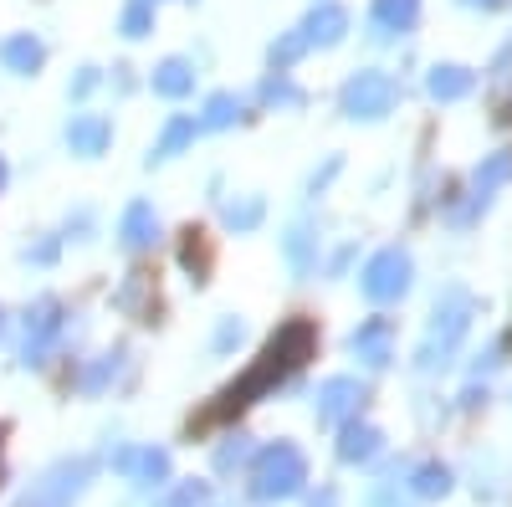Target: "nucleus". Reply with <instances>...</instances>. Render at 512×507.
Wrapping results in <instances>:
<instances>
[{
  "label": "nucleus",
  "instance_id": "nucleus-21",
  "mask_svg": "<svg viewBox=\"0 0 512 507\" xmlns=\"http://www.w3.org/2000/svg\"><path fill=\"white\" fill-rule=\"evenodd\" d=\"M241 118V98L236 93H216L205 103V118H200V129H231V123Z\"/></svg>",
  "mask_w": 512,
  "mask_h": 507
},
{
  "label": "nucleus",
  "instance_id": "nucleus-27",
  "mask_svg": "<svg viewBox=\"0 0 512 507\" xmlns=\"http://www.w3.org/2000/svg\"><path fill=\"white\" fill-rule=\"evenodd\" d=\"M256 221H262V200H231L226 205V226L231 231H251Z\"/></svg>",
  "mask_w": 512,
  "mask_h": 507
},
{
  "label": "nucleus",
  "instance_id": "nucleus-6",
  "mask_svg": "<svg viewBox=\"0 0 512 507\" xmlns=\"http://www.w3.org/2000/svg\"><path fill=\"white\" fill-rule=\"evenodd\" d=\"M62 333V303L57 298H41L31 313H26V338H21V364L26 369H41Z\"/></svg>",
  "mask_w": 512,
  "mask_h": 507
},
{
  "label": "nucleus",
  "instance_id": "nucleus-2",
  "mask_svg": "<svg viewBox=\"0 0 512 507\" xmlns=\"http://www.w3.org/2000/svg\"><path fill=\"white\" fill-rule=\"evenodd\" d=\"M308 482V461L292 441H277L267 451H256L251 461V497L256 502H282V497H297Z\"/></svg>",
  "mask_w": 512,
  "mask_h": 507
},
{
  "label": "nucleus",
  "instance_id": "nucleus-26",
  "mask_svg": "<svg viewBox=\"0 0 512 507\" xmlns=\"http://www.w3.org/2000/svg\"><path fill=\"white\" fill-rule=\"evenodd\" d=\"M262 103H282V108H297V103H303V93H297L292 82H287V72H277V77H267V82H262Z\"/></svg>",
  "mask_w": 512,
  "mask_h": 507
},
{
  "label": "nucleus",
  "instance_id": "nucleus-19",
  "mask_svg": "<svg viewBox=\"0 0 512 507\" xmlns=\"http://www.w3.org/2000/svg\"><path fill=\"white\" fill-rule=\"evenodd\" d=\"M420 11V0H374V26L379 31H405Z\"/></svg>",
  "mask_w": 512,
  "mask_h": 507
},
{
  "label": "nucleus",
  "instance_id": "nucleus-15",
  "mask_svg": "<svg viewBox=\"0 0 512 507\" xmlns=\"http://www.w3.org/2000/svg\"><path fill=\"white\" fill-rule=\"evenodd\" d=\"M190 88H195V67H190V62L169 57V62L154 67V93H159V98H185Z\"/></svg>",
  "mask_w": 512,
  "mask_h": 507
},
{
  "label": "nucleus",
  "instance_id": "nucleus-5",
  "mask_svg": "<svg viewBox=\"0 0 512 507\" xmlns=\"http://www.w3.org/2000/svg\"><path fill=\"white\" fill-rule=\"evenodd\" d=\"M400 103V88L390 72H354L344 82V113L349 118H384Z\"/></svg>",
  "mask_w": 512,
  "mask_h": 507
},
{
  "label": "nucleus",
  "instance_id": "nucleus-12",
  "mask_svg": "<svg viewBox=\"0 0 512 507\" xmlns=\"http://www.w3.org/2000/svg\"><path fill=\"white\" fill-rule=\"evenodd\" d=\"M349 31V11L344 6H333V0H318L313 16L303 21V36H308V47L318 41V47H333V41H344Z\"/></svg>",
  "mask_w": 512,
  "mask_h": 507
},
{
  "label": "nucleus",
  "instance_id": "nucleus-31",
  "mask_svg": "<svg viewBox=\"0 0 512 507\" xmlns=\"http://www.w3.org/2000/svg\"><path fill=\"white\" fill-rule=\"evenodd\" d=\"M93 88H98V72H93V67H82V72L72 77V98H88Z\"/></svg>",
  "mask_w": 512,
  "mask_h": 507
},
{
  "label": "nucleus",
  "instance_id": "nucleus-17",
  "mask_svg": "<svg viewBox=\"0 0 512 507\" xmlns=\"http://www.w3.org/2000/svg\"><path fill=\"white\" fill-rule=\"evenodd\" d=\"M477 88V77L466 72V67H436L431 72V98H441V103H456V98H466Z\"/></svg>",
  "mask_w": 512,
  "mask_h": 507
},
{
  "label": "nucleus",
  "instance_id": "nucleus-22",
  "mask_svg": "<svg viewBox=\"0 0 512 507\" xmlns=\"http://www.w3.org/2000/svg\"><path fill=\"white\" fill-rule=\"evenodd\" d=\"M415 497H441V492H451V472L446 467H436V461H425V467H415Z\"/></svg>",
  "mask_w": 512,
  "mask_h": 507
},
{
  "label": "nucleus",
  "instance_id": "nucleus-4",
  "mask_svg": "<svg viewBox=\"0 0 512 507\" xmlns=\"http://www.w3.org/2000/svg\"><path fill=\"white\" fill-rule=\"evenodd\" d=\"M93 482V461L88 456H72V461H57L47 477H36L21 497V507H72Z\"/></svg>",
  "mask_w": 512,
  "mask_h": 507
},
{
  "label": "nucleus",
  "instance_id": "nucleus-23",
  "mask_svg": "<svg viewBox=\"0 0 512 507\" xmlns=\"http://www.w3.org/2000/svg\"><path fill=\"white\" fill-rule=\"evenodd\" d=\"M118 31L123 36H149L154 31V6H149V0H128V11H123V21H118Z\"/></svg>",
  "mask_w": 512,
  "mask_h": 507
},
{
  "label": "nucleus",
  "instance_id": "nucleus-29",
  "mask_svg": "<svg viewBox=\"0 0 512 507\" xmlns=\"http://www.w3.org/2000/svg\"><path fill=\"white\" fill-rule=\"evenodd\" d=\"M210 502V487L205 482H195V487H180L175 497H169V507H205Z\"/></svg>",
  "mask_w": 512,
  "mask_h": 507
},
{
  "label": "nucleus",
  "instance_id": "nucleus-35",
  "mask_svg": "<svg viewBox=\"0 0 512 507\" xmlns=\"http://www.w3.org/2000/svg\"><path fill=\"white\" fill-rule=\"evenodd\" d=\"M0 185H6V164H0Z\"/></svg>",
  "mask_w": 512,
  "mask_h": 507
},
{
  "label": "nucleus",
  "instance_id": "nucleus-13",
  "mask_svg": "<svg viewBox=\"0 0 512 507\" xmlns=\"http://www.w3.org/2000/svg\"><path fill=\"white\" fill-rule=\"evenodd\" d=\"M507 175H512V154H507V149H502V154H492L487 164H477V175H472V205H466L456 221H472V210H477V205H487V200H492V190H497Z\"/></svg>",
  "mask_w": 512,
  "mask_h": 507
},
{
  "label": "nucleus",
  "instance_id": "nucleus-33",
  "mask_svg": "<svg viewBox=\"0 0 512 507\" xmlns=\"http://www.w3.org/2000/svg\"><path fill=\"white\" fill-rule=\"evenodd\" d=\"M308 507H338V497H333V487H323V492H318V497H313Z\"/></svg>",
  "mask_w": 512,
  "mask_h": 507
},
{
  "label": "nucleus",
  "instance_id": "nucleus-16",
  "mask_svg": "<svg viewBox=\"0 0 512 507\" xmlns=\"http://www.w3.org/2000/svg\"><path fill=\"white\" fill-rule=\"evenodd\" d=\"M41 41L36 36H11V41H0V62H6L11 72H21V77H31L36 67H41Z\"/></svg>",
  "mask_w": 512,
  "mask_h": 507
},
{
  "label": "nucleus",
  "instance_id": "nucleus-20",
  "mask_svg": "<svg viewBox=\"0 0 512 507\" xmlns=\"http://www.w3.org/2000/svg\"><path fill=\"white\" fill-rule=\"evenodd\" d=\"M374 451H379V431H374V426H344L338 456H344V461H369Z\"/></svg>",
  "mask_w": 512,
  "mask_h": 507
},
{
  "label": "nucleus",
  "instance_id": "nucleus-28",
  "mask_svg": "<svg viewBox=\"0 0 512 507\" xmlns=\"http://www.w3.org/2000/svg\"><path fill=\"white\" fill-rule=\"evenodd\" d=\"M118 359H123V354H103V359H98V364H93L88 374H82V379H77V385H82V390H88V395H98V390L108 385V379L118 374Z\"/></svg>",
  "mask_w": 512,
  "mask_h": 507
},
{
  "label": "nucleus",
  "instance_id": "nucleus-10",
  "mask_svg": "<svg viewBox=\"0 0 512 507\" xmlns=\"http://www.w3.org/2000/svg\"><path fill=\"white\" fill-rule=\"evenodd\" d=\"M67 144H72V154H82V159H98V154L113 144V123H108L103 113H77V118L67 123Z\"/></svg>",
  "mask_w": 512,
  "mask_h": 507
},
{
  "label": "nucleus",
  "instance_id": "nucleus-7",
  "mask_svg": "<svg viewBox=\"0 0 512 507\" xmlns=\"http://www.w3.org/2000/svg\"><path fill=\"white\" fill-rule=\"evenodd\" d=\"M405 287H410V257L400 246L379 251V257L364 267V298H374V303H395Z\"/></svg>",
  "mask_w": 512,
  "mask_h": 507
},
{
  "label": "nucleus",
  "instance_id": "nucleus-34",
  "mask_svg": "<svg viewBox=\"0 0 512 507\" xmlns=\"http://www.w3.org/2000/svg\"><path fill=\"white\" fill-rule=\"evenodd\" d=\"M466 6H487V11H492V6H497V0H466Z\"/></svg>",
  "mask_w": 512,
  "mask_h": 507
},
{
  "label": "nucleus",
  "instance_id": "nucleus-24",
  "mask_svg": "<svg viewBox=\"0 0 512 507\" xmlns=\"http://www.w3.org/2000/svg\"><path fill=\"white\" fill-rule=\"evenodd\" d=\"M287 257H292V267H297V272H313V267H318L313 236H308L303 226H292V231H287Z\"/></svg>",
  "mask_w": 512,
  "mask_h": 507
},
{
  "label": "nucleus",
  "instance_id": "nucleus-14",
  "mask_svg": "<svg viewBox=\"0 0 512 507\" xmlns=\"http://www.w3.org/2000/svg\"><path fill=\"white\" fill-rule=\"evenodd\" d=\"M354 354L364 359V364H390V318H369V323H359V333H354Z\"/></svg>",
  "mask_w": 512,
  "mask_h": 507
},
{
  "label": "nucleus",
  "instance_id": "nucleus-32",
  "mask_svg": "<svg viewBox=\"0 0 512 507\" xmlns=\"http://www.w3.org/2000/svg\"><path fill=\"white\" fill-rule=\"evenodd\" d=\"M231 344H241V323H236V318H226V323L216 328V349H231Z\"/></svg>",
  "mask_w": 512,
  "mask_h": 507
},
{
  "label": "nucleus",
  "instance_id": "nucleus-11",
  "mask_svg": "<svg viewBox=\"0 0 512 507\" xmlns=\"http://www.w3.org/2000/svg\"><path fill=\"white\" fill-rule=\"evenodd\" d=\"M118 236L128 251H149L159 241V216H154V205L149 200H134L123 210V221H118Z\"/></svg>",
  "mask_w": 512,
  "mask_h": 507
},
{
  "label": "nucleus",
  "instance_id": "nucleus-1",
  "mask_svg": "<svg viewBox=\"0 0 512 507\" xmlns=\"http://www.w3.org/2000/svg\"><path fill=\"white\" fill-rule=\"evenodd\" d=\"M308 349H313V328H308V323H287V328L272 338V344L262 349V359H256V364L246 369L241 385H231V390L221 395V405L210 410V415H236V410H241V405H251L256 395H267V390L277 385V379H287L297 364L308 359Z\"/></svg>",
  "mask_w": 512,
  "mask_h": 507
},
{
  "label": "nucleus",
  "instance_id": "nucleus-3",
  "mask_svg": "<svg viewBox=\"0 0 512 507\" xmlns=\"http://www.w3.org/2000/svg\"><path fill=\"white\" fill-rule=\"evenodd\" d=\"M466 323H472V292L451 287L446 298L436 303V313H431V328H425V344H420L415 364H420V369L446 364V354L456 349V338L466 333Z\"/></svg>",
  "mask_w": 512,
  "mask_h": 507
},
{
  "label": "nucleus",
  "instance_id": "nucleus-8",
  "mask_svg": "<svg viewBox=\"0 0 512 507\" xmlns=\"http://www.w3.org/2000/svg\"><path fill=\"white\" fill-rule=\"evenodd\" d=\"M108 467L128 482H139V487H164L169 482V451H159V446H118L108 456Z\"/></svg>",
  "mask_w": 512,
  "mask_h": 507
},
{
  "label": "nucleus",
  "instance_id": "nucleus-9",
  "mask_svg": "<svg viewBox=\"0 0 512 507\" xmlns=\"http://www.w3.org/2000/svg\"><path fill=\"white\" fill-rule=\"evenodd\" d=\"M359 400H364V385L349 379V374H338V379H328V385L318 390V420L323 426H338V420H349L359 410Z\"/></svg>",
  "mask_w": 512,
  "mask_h": 507
},
{
  "label": "nucleus",
  "instance_id": "nucleus-18",
  "mask_svg": "<svg viewBox=\"0 0 512 507\" xmlns=\"http://www.w3.org/2000/svg\"><path fill=\"white\" fill-rule=\"evenodd\" d=\"M200 134V123L195 118H169V129L159 134V144H154V154H149V164H159V159H175L190 139Z\"/></svg>",
  "mask_w": 512,
  "mask_h": 507
},
{
  "label": "nucleus",
  "instance_id": "nucleus-30",
  "mask_svg": "<svg viewBox=\"0 0 512 507\" xmlns=\"http://www.w3.org/2000/svg\"><path fill=\"white\" fill-rule=\"evenodd\" d=\"M231 441H236V446H221V451H216V467H221V472H231L236 461H246V441H241V436H231Z\"/></svg>",
  "mask_w": 512,
  "mask_h": 507
},
{
  "label": "nucleus",
  "instance_id": "nucleus-25",
  "mask_svg": "<svg viewBox=\"0 0 512 507\" xmlns=\"http://www.w3.org/2000/svg\"><path fill=\"white\" fill-rule=\"evenodd\" d=\"M303 52H308V36H303V26H297V31H287L282 41H272V67L282 72V67H292Z\"/></svg>",
  "mask_w": 512,
  "mask_h": 507
},
{
  "label": "nucleus",
  "instance_id": "nucleus-36",
  "mask_svg": "<svg viewBox=\"0 0 512 507\" xmlns=\"http://www.w3.org/2000/svg\"><path fill=\"white\" fill-rule=\"evenodd\" d=\"M0 328H6V323H0Z\"/></svg>",
  "mask_w": 512,
  "mask_h": 507
}]
</instances>
